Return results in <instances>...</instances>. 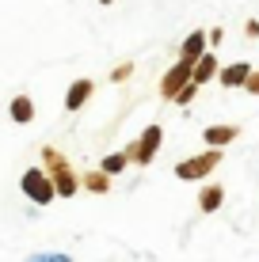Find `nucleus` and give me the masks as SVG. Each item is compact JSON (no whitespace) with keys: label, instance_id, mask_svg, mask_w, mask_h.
<instances>
[{"label":"nucleus","instance_id":"9b49d317","mask_svg":"<svg viewBox=\"0 0 259 262\" xmlns=\"http://www.w3.org/2000/svg\"><path fill=\"white\" fill-rule=\"evenodd\" d=\"M217 72H221V65H217V53H206V57H198V61H194L191 80L202 88V84H210V80H217Z\"/></svg>","mask_w":259,"mask_h":262},{"label":"nucleus","instance_id":"9d476101","mask_svg":"<svg viewBox=\"0 0 259 262\" xmlns=\"http://www.w3.org/2000/svg\"><path fill=\"white\" fill-rule=\"evenodd\" d=\"M221 205H225V186H221V183H206L198 190V209L202 213H217Z\"/></svg>","mask_w":259,"mask_h":262},{"label":"nucleus","instance_id":"6e6552de","mask_svg":"<svg viewBox=\"0 0 259 262\" xmlns=\"http://www.w3.org/2000/svg\"><path fill=\"white\" fill-rule=\"evenodd\" d=\"M252 72H255V69L248 65V61H233V65H225V69L217 72V84H221V88H244Z\"/></svg>","mask_w":259,"mask_h":262},{"label":"nucleus","instance_id":"2eb2a0df","mask_svg":"<svg viewBox=\"0 0 259 262\" xmlns=\"http://www.w3.org/2000/svg\"><path fill=\"white\" fill-rule=\"evenodd\" d=\"M198 92H202V88H198V84H194V80H191V84H187L183 92L175 95V103H180V106H191V103H194V95H198Z\"/></svg>","mask_w":259,"mask_h":262},{"label":"nucleus","instance_id":"4468645a","mask_svg":"<svg viewBox=\"0 0 259 262\" xmlns=\"http://www.w3.org/2000/svg\"><path fill=\"white\" fill-rule=\"evenodd\" d=\"M130 167V152L122 148V152H111V156H103V164L99 171H107V175H122V171Z\"/></svg>","mask_w":259,"mask_h":262},{"label":"nucleus","instance_id":"7ed1b4c3","mask_svg":"<svg viewBox=\"0 0 259 262\" xmlns=\"http://www.w3.org/2000/svg\"><path fill=\"white\" fill-rule=\"evenodd\" d=\"M160 144H164V125H160V122L145 125V133H141L137 141H130V144H126V152H130V164H137V167H149V164L156 160Z\"/></svg>","mask_w":259,"mask_h":262},{"label":"nucleus","instance_id":"f8f14e48","mask_svg":"<svg viewBox=\"0 0 259 262\" xmlns=\"http://www.w3.org/2000/svg\"><path fill=\"white\" fill-rule=\"evenodd\" d=\"M8 114H12V122H15V125L34 122V99H31V95H15V99H12V106H8Z\"/></svg>","mask_w":259,"mask_h":262},{"label":"nucleus","instance_id":"f257e3e1","mask_svg":"<svg viewBox=\"0 0 259 262\" xmlns=\"http://www.w3.org/2000/svg\"><path fill=\"white\" fill-rule=\"evenodd\" d=\"M42 167L50 171L53 186H57V198H76L84 186H80V175L73 171V164L65 160V152H57L53 144H46L42 148Z\"/></svg>","mask_w":259,"mask_h":262},{"label":"nucleus","instance_id":"ddd939ff","mask_svg":"<svg viewBox=\"0 0 259 262\" xmlns=\"http://www.w3.org/2000/svg\"><path fill=\"white\" fill-rule=\"evenodd\" d=\"M80 186H84L88 194H107L111 190V175H107V171H84V175H80Z\"/></svg>","mask_w":259,"mask_h":262},{"label":"nucleus","instance_id":"f3484780","mask_svg":"<svg viewBox=\"0 0 259 262\" xmlns=\"http://www.w3.org/2000/svg\"><path fill=\"white\" fill-rule=\"evenodd\" d=\"M27 262H73L69 255H31Z\"/></svg>","mask_w":259,"mask_h":262},{"label":"nucleus","instance_id":"412c9836","mask_svg":"<svg viewBox=\"0 0 259 262\" xmlns=\"http://www.w3.org/2000/svg\"><path fill=\"white\" fill-rule=\"evenodd\" d=\"M99 4H114V0H99Z\"/></svg>","mask_w":259,"mask_h":262},{"label":"nucleus","instance_id":"a211bd4d","mask_svg":"<svg viewBox=\"0 0 259 262\" xmlns=\"http://www.w3.org/2000/svg\"><path fill=\"white\" fill-rule=\"evenodd\" d=\"M244 92H248V95H259V72H252V76H248Z\"/></svg>","mask_w":259,"mask_h":262},{"label":"nucleus","instance_id":"f03ea898","mask_svg":"<svg viewBox=\"0 0 259 262\" xmlns=\"http://www.w3.org/2000/svg\"><path fill=\"white\" fill-rule=\"evenodd\" d=\"M221 156H225L221 148H206V152H198V156H187V160L175 164V179H180V183H202V179H210V171L221 164Z\"/></svg>","mask_w":259,"mask_h":262},{"label":"nucleus","instance_id":"39448f33","mask_svg":"<svg viewBox=\"0 0 259 262\" xmlns=\"http://www.w3.org/2000/svg\"><path fill=\"white\" fill-rule=\"evenodd\" d=\"M191 72H194V65L180 57L172 69L164 72V80H160V99H164V103H175V95H180L183 88L191 84Z\"/></svg>","mask_w":259,"mask_h":262},{"label":"nucleus","instance_id":"6ab92c4d","mask_svg":"<svg viewBox=\"0 0 259 262\" xmlns=\"http://www.w3.org/2000/svg\"><path fill=\"white\" fill-rule=\"evenodd\" d=\"M244 34H248V38H259V19H248V27H244Z\"/></svg>","mask_w":259,"mask_h":262},{"label":"nucleus","instance_id":"0eeeda50","mask_svg":"<svg viewBox=\"0 0 259 262\" xmlns=\"http://www.w3.org/2000/svg\"><path fill=\"white\" fill-rule=\"evenodd\" d=\"M92 92H95V84H92L88 76L73 80V84H69V92H65V111H69V114H76L80 106H84L88 99H92Z\"/></svg>","mask_w":259,"mask_h":262},{"label":"nucleus","instance_id":"20e7f679","mask_svg":"<svg viewBox=\"0 0 259 262\" xmlns=\"http://www.w3.org/2000/svg\"><path fill=\"white\" fill-rule=\"evenodd\" d=\"M19 190L31 198L34 205H50L53 198H57V186H53V179H50L46 167H27L23 179H19Z\"/></svg>","mask_w":259,"mask_h":262},{"label":"nucleus","instance_id":"423d86ee","mask_svg":"<svg viewBox=\"0 0 259 262\" xmlns=\"http://www.w3.org/2000/svg\"><path fill=\"white\" fill-rule=\"evenodd\" d=\"M236 137H240V125H233V122L206 125V129H202V141H206L210 148H225V144H233Z\"/></svg>","mask_w":259,"mask_h":262},{"label":"nucleus","instance_id":"dca6fc26","mask_svg":"<svg viewBox=\"0 0 259 262\" xmlns=\"http://www.w3.org/2000/svg\"><path fill=\"white\" fill-rule=\"evenodd\" d=\"M130 76H133V65H130V61H126V65H118V69L111 72V80H114V84H122V80H130Z\"/></svg>","mask_w":259,"mask_h":262},{"label":"nucleus","instance_id":"1a4fd4ad","mask_svg":"<svg viewBox=\"0 0 259 262\" xmlns=\"http://www.w3.org/2000/svg\"><path fill=\"white\" fill-rule=\"evenodd\" d=\"M206 42H210V34H206V31H191V34L183 38V46H180V57L194 65L198 57H206V53H210V50H206Z\"/></svg>","mask_w":259,"mask_h":262},{"label":"nucleus","instance_id":"aec40b11","mask_svg":"<svg viewBox=\"0 0 259 262\" xmlns=\"http://www.w3.org/2000/svg\"><path fill=\"white\" fill-rule=\"evenodd\" d=\"M221 38H225V31H221V27H213V31H210V46H221Z\"/></svg>","mask_w":259,"mask_h":262}]
</instances>
